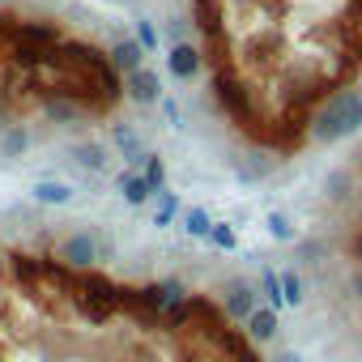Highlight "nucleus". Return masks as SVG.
Instances as JSON below:
<instances>
[{
  "label": "nucleus",
  "instance_id": "nucleus-11",
  "mask_svg": "<svg viewBox=\"0 0 362 362\" xmlns=\"http://www.w3.org/2000/svg\"><path fill=\"white\" fill-rule=\"evenodd\" d=\"M349 294H354V303L362 307V264L354 269V277H349Z\"/></svg>",
  "mask_w": 362,
  "mask_h": 362
},
{
  "label": "nucleus",
  "instance_id": "nucleus-8",
  "mask_svg": "<svg viewBox=\"0 0 362 362\" xmlns=\"http://www.w3.org/2000/svg\"><path fill=\"white\" fill-rule=\"evenodd\" d=\"M320 256H328V243L324 239H298V260L303 264H315Z\"/></svg>",
  "mask_w": 362,
  "mask_h": 362
},
{
  "label": "nucleus",
  "instance_id": "nucleus-3",
  "mask_svg": "<svg viewBox=\"0 0 362 362\" xmlns=\"http://www.w3.org/2000/svg\"><path fill=\"white\" fill-rule=\"evenodd\" d=\"M354 132H362V90H337L311 111V124H307L311 145H337Z\"/></svg>",
  "mask_w": 362,
  "mask_h": 362
},
{
  "label": "nucleus",
  "instance_id": "nucleus-7",
  "mask_svg": "<svg viewBox=\"0 0 362 362\" xmlns=\"http://www.w3.org/2000/svg\"><path fill=\"white\" fill-rule=\"evenodd\" d=\"M269 235H273V239H286V243L298 239V230H294V222H290L286 214H269Z\"/></svg>",
  "mask_w": 362,
  "mask_h": 362
},
{
  "label": "nucleus",
  "instance_id": "nucleus-2",
  "mask_svg": "<svg viewBox=\"0 0 362 362\" xmlns=\"http://www.w3.org/2000/svg\"><path fill=\"white\" fill-rule=\"evenodd\" d=\"M149 47L107 39L47 0H0V158L115 128Z\"/></svg>",
  "mask_w": 362,
  "mask_h": 362
},
{
  "label": "nucleus",
  "instance_id": "nucleus-4",
  "mask_svg": "<svg viewBox=\"0 0 362 362\" xmlns=\"http://www.w3.org/2000/svg\"><path fill=\"white\" fill-rule=\"evenodd\" d=\"M277 332H281V320H277V307H256L252 311V320H247V337L256 341V345H269V341H277Z\"/></svg>",
  "mask_w": 362,
  "mask_h": 362
},
{
  "label": "nucleus",
  "instance_id": "nucleus-9",
  "mask_svg": "<svg viewBox=\"0 0 362 362\" xmlns=\"http://www.w3.org/2000/svg\"><path fill=\"white\" fill-rule=\"evenodd\" d=\"M188 230H192L197 239H209V235H214V222H209V214H205V209H192V214H188Z\"/></svg>",
  "mask_w": 362,
  "mask_h": 362
},
{
  "label": "nucleus",
  "instance_id": "nucleus-5",
  "mask_svg": "<svg viewBox=\"0 0 362 362\" xmlns=\"http://www.w3.org/2000/svg\"><path fill=\"white\" fill-rule=\"evenodd\" d=\"M260 298H264L269 307H277V311L286 307V290H281V273H277V269H264V273H260Z\"/></svg>",
  "mask_w": 362,
  "mask_h": 362
},
{
  "label": "nucleus",
  "instance_id": "nucleus-10",
  "mask_svg": "<svg viewBox=\"0 0 362 362\" xmlns=\"http://www.w3.org/2000/svg\"><path fill=\"white\" fill-rule=\"evenodd\" d=\"M209 239H214L222 252H230V247H235V230H230V226H218V222H214V235H209Z\"/></svg>",
  "mask_w": 362,
  "mask_h": 362
},
{
  "label": "nucleus",
  "instance_id": "nucleus-6",
  "mask_svg": "<svg viewBox=\"0 0 362 362\" xmlns=\"http://www.w3.org/2000/svg\"><path fill=\"white\" fill-rule=\"evenodd\" d=\"M281 290H286V307H298L307 294H303V277L298 269H281Z\"/></svg>",
  "mask_w": 362,
  "mask_h": 362
},
{
  "label": "nucleus",
  "instance_id": "nucleus-1",
  "mask_svg": "<svg viewBox=\"0 0 362 362\" xmlns=\"http://www.w3.org/2000/svg\"><path fill=\"white\" fill-rule=\"evenodd\" d=\"M0 362H264L222 294L132 277L90 230L0 235Z\"/></svg>",
  "mask_w": 362,
  "mask_h": 362
}]
</instances>
